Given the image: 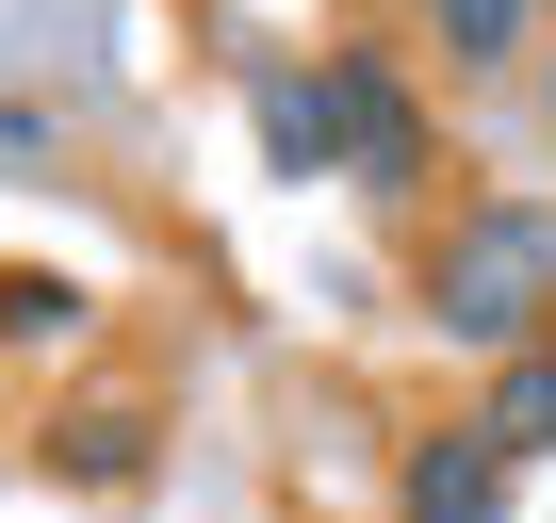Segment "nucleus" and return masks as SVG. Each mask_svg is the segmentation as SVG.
<instances>
[{
	"label": "nucleus",
	"instance_id": "nucleus-1",
	"mask_svg": "<svg viewBox=\"0 0 556 523\" xmlns=\"http://www.w3.org/2000/svg\"><path fill=\"white\" fill-rule=\"evenodd\" d=\"M426 328L458 360H523L556 344V196H458L426 229Z\"/></svg>",
	"mask_w": 556,
	"mask_h": 523
},
{
	"label": "nucleus",
	"instance_id": "nucleus-2",
	"mask_svg": "<svg viewBox=\"0 0 556 523\" xmlns=\"http://www.w3.org/2000/svg\"><path fill=\"white\" fill-rule=\"evenodd\" d=\"M328 148H344V180H361V196H393V213L442 180V115H426V82H409L377 34H344V50H328Z\"/></svg>",
	"mask_w": 556,
	"mask_h": 523
},
{
	"label": "nucleus",
	"instance_id": "nucleus-3",
	"mask_svg": "<svg viewBox=\"0 0 556 523\" xmlns=\"http://www.w3.org/2000/svg\"><path fill=\"white\" fill-rule=\"evenodd\" d=\"M507 442L475 425V409H442V425H409V458H393V523H507Z\"/></svg>",
	"mask_w": 556,
	"mask_h": 523
},
{
	"label": "nucleus",
	"instance_id": "nucleus-4",
	"mask_svg": "<svg viewBox=\"0 0 556 523\" xmlns=\"http://www.w3.org/2000/svg\"><path fill=\"white\" fill-rule=\"evenodd\" d=\"M148 442H164V425H148L131 393H99V409H66V425H50V474H66V490H131V474H148Z\"/></svg>",
	"mask_w": 556,
	"mask_h": 523
},
{
	"label": "nucleus",
	"instance_id": "nucleus-5",
	"mask_svg": "<svg viewBox=\"0 0 556 523\" xmlns=\"http://www.w3.org/2000/svg\"><path fill=\"white\" fill-rule=\"evenodd\" d=\"M540 17H556V0H426V50L491 82V66H523V50H540Z\"/></svg>",
	"mask_w": 556,
	"mask_h": 523
},
{
	"label": "nucleus",
	"instance_id": "nucleus-6",
	"mask_svg": "<svg viewBox=\"0 0 556 523\" xmlns=\"http://www.w3.org/2000/svg\"><path fill=\"white\" fill-rule=\"evenodd\" d=\"M475 425H491L507 458H556V344H523V360H491V377H475Z\"/></svg>",
	"mask_w": 556,
	"mask_h": 523
},
{
	"label": "nucleus",
	"instance_id": "nucleus-7",
	"mask_svg": "<svg viewBox=\"0 0 556 523\" xmlns=\"http://www.w3.org/2000/svg\"><path fill=\"white\" fill-rule=\"evenodd\" d=\"M262 148L295 164V180H328L344 148H328V66H262Z\"/></svg>",
	"mask_w": 556,
	"mask_h": 523
},
{
	"label": "nucleus",
	"instance_id": "nucleus-8",
	"mask_svg": "<svg viewBox=\"0 0 556 523\" xmlns=\"http://www.w3.org/2000/svg\"><path fill=\"white\" fill-rule=\"evenodd\" d=\"M83 328H99L83 279H50V262H17V279H0V344H83Z\"/></svg>",
	"mask_w": 556,
	"mask_h": 523
},
{
	"label": "nucleus",
	"instance_id": "nucleus-9",
	"mask_svg": "<svg viewBox=\"0 0 556 523\" xmlns=\"http://www.w3.org/2000/svg\"><path fill=\"white\" fill-rule=\"evenodd\" d=\"M0 164H50V115L34 99H0Z\"/></svg>",
	"mask_w": 556,
	"mask_h": 523
},
{
	"label": "nucleus",
	"instance_id": "nucleus-10",
	"mask_svg": "<svg viewBox=\"0 0 556 523\" xmlns=\"http://www.w3.org/2000/svg\"><path fill=\"white\" fill-rule=\"evenodd\" d=\"M540 115H556V50H540Z\"/></svg>",
	"mask_w": 556,
	"mask_h": 523
}]
</instances>
